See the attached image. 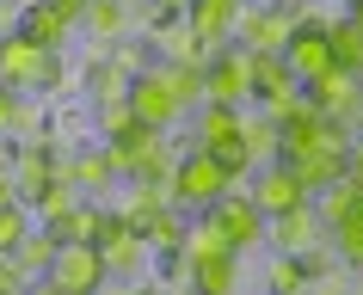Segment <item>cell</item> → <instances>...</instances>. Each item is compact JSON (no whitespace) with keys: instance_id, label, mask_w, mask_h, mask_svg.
<instances>
[{"instance_id":"6da1fadb","label":"cell","mask_w":363,"mask_h":295,"mask_svg":"<svg viewBox=\"0 0 363 295\" xmlns=\"http://www.w3.org/2000/svg\"><path fill=\"white\" fill-rule=\"evenodd\" d=\"M68 80V62H62L56 43H38L25 31H0V86L13 93H56Z\"/></svg>"},{"instance_id":"7a4b0ae2","label":"cell","mask_w":363,"mask_h":295,"mask_svg":"<svg viewBox=\"0 0 363 295\" xmlns=\"http://www.w3.org/2000/svg\"><path fill=\"white\" fill-rule=\"evenodd\" d=\"M105 154H111L117 178H172V160H179V154H167V129H154L142 117L130 129L105 136Z\"/></svg>"},{"instance_id":"3957f363","label":"cell","mask_w":363,"mask_h":295,"mask_svg":"<svg viewBox=\"0 0 363 295\" xmlns=\"http://www.w3.org/2000/svg\"><path fill=\"white\" fill-rule=\"evenodd\" d=\"M228 185H240V178H234L203 141H191L185 154L172 160V203H179V209H210Z\"/></svg>"},{"instance_id":"277c9868","label":"cell","mask_w":363,"mask_h":295,"mask_svg":"<svg viewBox=\"0 0 363 295\" xmlns=\"http://www.w3.org/2000/svg\"><path fill=\"white\" fill-rule=\"evenodd\" d=\"M351 123L345 117H326V111H314L308 105L302 117L277 123V160H302V154H351Z\"/></svg>"},{"instance_id":"5b68a950","label":"cell","mask_w":363,"mask_h":295,"mask_svg":"<svg viewBox=\"0 0 363 295\" xmlns=\"http://www.w3.org/2000/svg\"><path fill=\"white\" fill-rule=\"evenodd\" d=\"M308 13L296 0H240V19H234V43L240 50H277L284 56L289 31L302 25Z\"/></svg>"},{"instance_id":"8992f818","label":"cell","mask_w":363,"mask_h":295,"mask_svg":"<svg viewBox=\"0 0 363 295\" xmlns=\"http://www.w3.org/2000/svg\"><path fill=\"white\" fill-rule=\"evenodd\" d=\"M43 283H50L56 295H86V289H99V283H105V253H99V240H68V246H56Z\"/></svg>"},{"instance_id":"52a82bcc","label":"cell","mask_w":363,"mask_h":295,"mask_svg":"<svg viewBox=\"0 0 363 295\" xmlns=\"http://www.w3.org/2000/svg\"><path fill=\"white\" fill-rule=\"evenodd\" d=\"M93 240H99V253H105V277H135L148 265V240L123 221V209H105L99 203V234Z\"/></svg>"},{"instance_id":"ba28073f","label":"cell","mask_w":363,"mask_h":295,"mask_svg":"<svg viewBox=\"0 0 363 295\" xmlns=\"http://www.w3.org/2000/svg\"><path fill=\"white\" fill-rule=\"evenodd\" d=\"M203 98H216V105H252V68H247L240 43L210 50V62H203Z\"/></svg>"},{"instance_id":"9c48e42d","label":"cell","mask_w":363,"mask_h":295,"mask_svg":"<svg viewBox=\"0 0 363 295\" xmlns=\"http://www.w3.org/2000/svg\"><path fill=\"white\" fill-rule=\"evenodd\" d=\"M210 216L222 221V234L234 240V253H240V258H247L252 246H265V209H259V203H252L240 185H228V191L216 197V203H210Z\"/></svg>"},{"instance_id":"30bf717a","label":"cell","mask_w":363,"mask_h":295,"mask_svg":"<svg viewBox=\"0 0 363 295\" xmlns=\"http://www.w3.org/2000/svg\"><path fill=\"white\" fill-rule=\"evenodd\" d=\"M247 197L265 209V221L284 216V209H296V203H308V191H302V178H296V166H289V160H265V166H252Z\"/></svg>"},{"instance_id":"8fae6325","label":"cell","mask_w":363,"mask_h":295,"mask_svg":"<svg viewBox=\"0 0 363 295\" xmlns=\"http://www.w3.org/2000/svg\"><path fill=\"white\" fill-rule=\"evenodd\" d=\"M284 68L296 80H320L326 68H333V37H326V25L320 19H302L296 31H289V43H284Z\"/></svg>"},{"instance_id":"7c38bea8","label":"cell","mask_w":363,"mask_h":295,"mask_svg":"<svg viewBox=\"0 0 363 295\" xmlns=\"http://www.w3.org/2000/svg\"><path fill=\"white\" fill-rule=\"evenodd\" d=\"M130 111H135L142 123H154V129H172L179 117H191V111L172 98L167 74H160V62H154L148 74H135V80H130Z\"/></svg>"},{"instance_id":"4fadbf2b","label":"cell","mask_w":363,"mask_h":295,"mask_svg":"<svg viewBox=\"0 0 363 295\" xmlns=\"http://www.w3.org/2000/svg\"><path fill=\"white\" fill-rule=\"evenodd\" d=\"M320 240H326V221H320V209H314V197L265 221V246H277V253H308V246H320Z\"/></svg>"},{"instance_id":"5bb4252c","label":"cell","mask_w":363,"mask_h":295,"mask_svg":"<svg viewBox=\"0 0 363 295\" xmlns=\"http://www.w3.org/2000/svg\"><path fill=\"white\" fill-rule=\"evenodd\" d=\"M357 98H363V74H351V68H339V62H333L320 80H308V105L326 111V117H345V123H351Z\"/></svg>"},{"instance_id":"9a60e30c","label":"cell","mask_w":363,"mask_h":295,"mask_svg":"<svg viewBox=\"0 0 363 295\" xmlns=\"http://www.w3.org/2000/svg\"><path fill=\"white\" fill-rule=\"evenodd\" d=\"M234 19H240V0H185V25L197 31L203 50L234 43Z\"/></svg>"},{"instance_id":"2e32d148","label":"cell","mask_w":363,"mask_h":295,"mask_svg":"<svg viewBox=\"0 0 363 295\" xmlns=\"http://www.w3.org/2000/svg\"><path fill=\"white\" fill-rule=\"evenodd\" d=\"M19 31L25 37H38V43H68L74 37V19H68V13H56V6H50V0H25L19 6Z\"/></svg>"},{"instance_id":"e0dca14e","label":"cell","mask_w":363,"mask_h":295,"mask_svg":"<svg viewBox=\"0 0 363 295\" xmlns=\"http://www.w3.org/2000/svg\"><path fill=\"white\" fill-rule=\"evenodd\" d=\"M74 185H80V197H105L117 185V166H111V154L99 141H80L74 148Z\"/></svg>"},{"instance_id":"ac0fdd59","label":"cell","mask_w":363,"mask_h":295,"mask_svg":"<svg viewBox=\"0 0 363 295\" xmlns=\"http://www.w3.org/2000/svg\"><path fill=\"white\" fill-rule=\"evenodd\" d=\"M240 148H247L252 166H265V160H277V123L265 117V111H252V105H240Z\"/></svg>"},{"instance_id":"d6986e66","label":"cell","mask_w":363,"mask_h":295,"mask_svg":"<svg viewBox=\"0 0 363 295\" xmlns=\"http://www.w3.org/2000/svg\"><path fill=\"white\" fill-rule=\"evenodd\" d=\"M234 129H240V105H216V98H203V105L191 111V141H203V148L228 141Z\"/></svg>"},{"instance_id":"ffe728a7","label":"cell","mask_w":363,"mask_h":295,"mask_svg":"<svg viewBox=\"0 0 363 295\" xmlns=\"http://www.w3.org/2000/svg\"><path fill=\"white\" fill-rule=\"evenodd\" d=\"M191 283L203 295H228L240 283V253H210V258H191Z\"/></svg>"},{"instance_id":"44dd1931","label":"cell","mask_w":363,"mask_h":295,"mask_svg":"<svg viewBox=\"0 0 363 295\" xmlns=\"http://www.w3.org/2000/svg\"><path fill=\"white\" fill-rule=\"evenodd\" d=\"M252 111H265L271 123L302 117V111H308V86H302V80H284V86H271V93H259V98H252Z\"/></svg>"},{"instance_id":"7402d4cb","label":"cell","mask_w":363,"mask_h":295,"mask_svg":"<svg viewBox=\"0 0 363 295\" xmlns=\"http://www.w3.org/2000/svg\"><path fill=\"white\" fill-rule=\"evenodd\" d=\"M185 221H191V209H179V203H167L160 216L142 228V240H148V253H179L185 246Z\"/></svg>"},{"instance_id":"603a6c76","label":"cell","mask_w":363,"mask_h":295,"mask_svg":"<svg viewBox=\"0 0 363 295\" xmlns=\"http://www.w3.org/2000/svg\"><path fill=\"white\" fill-rule=\"evenodd\" d=\"M43 228H50L62 246H68V240H93V234H99V197H80L74 209H62V216L43 221Z\"/></svg>"},{"instance_id":"cb8c5ba5","label":"cell","mask_w":363,"mask_h":295,"mask_svg":"<svg viewBox=\"0 0 363 295\" xmlns=\"http://www.w3.org/2000/svg\"><path fill=\"white\" fill-rule=\"evenodd\" d=\"M326 37H333V62L351 68V74H363V25L345 13V19H326Z\"/></svg>"},{"instance_id":"d4e9b609","label":"cell","mask_w":363,"mask_h":295,"mask_svg":"<svg viewBox=\"0 0 363 295\" xmlns=\"http://www.w3.org/2000/svg\"><path fill=\"white\" fill-rule=\"evenodd\" d=\"M56 246H62V240L50 234L43 221H31V228H25V240L13 246V258H19V265H25L31 277H43V271H50V258H56Z\"/></svg>"},{"instance_id":"484cf974","label":"cell","mask_w":363,"mask_h":295,"mask_svg":"<svg viewBox=\"0 0 363 295\" xmlns=\"http://www.w3.org/2000/svg\"><path fill=\"white\" fill-rule=\"evenodd\" d=\"M80 25H86V31H93L99 43L123 37V25H130V0H93V6L80 13Z\"/></svg>"},{"instance_id":"4316f807","label":"cell","mask_w":363,"mask_h":295,"mask_svg":"<svg viewBox=\"0 0 363 295\" xmlns=\"http://www.w3.org/2000/svg\"><path fill=\"white\" fill-rule=\"evenodd\" d=\"M99 50H105V56H111V62H117V68H123L130 80H135V74H148L154 62H160L148 37H111V43H99Z\"/></svg>"},{"instance_id":"83f0119b","label":"cell","mask_w":363,"mask_h":295,"mask_svg":"<svg viewBox=\"0 0 363 295\" xmlns=\"http://www.w3.org/2000/svg\"><path fill=\"white\" fill-rule=\"evenodd\" d=\"M326 240H333V253H339L345 271H363V209H351L339 228H326Z\"/></svg>"},{"instance_id":"f1b7e54d","label":"cell","mask_w":363,"mask_h":295,"mask_svg":"<svg viewBox=\"0 0 363 295\" xmlns=\"http://www.w3.org/2000/svg\"><path fill=\"white\" fill-rule=\"evenodd\" d=\"M86 86H93V105H105V98H130V74L117 68L105 50L93 56V74H86Z\"/></svg>"},{"instance_id":"f546056e","label":"cell","mask_w":363,"mask_h":295,"mask_svg":"<svg viewBox=\"0 0 363 295\" xmlns=\"http://www.w3.org/2000/svg\"><path fill=\"white\" fill-rule=\"evenodd\" d=\"M160 74H167L172 98H179L185 111H197V105H203V68H191V62H160Z\"/></svg>"},{"instance_id":"4dcf8cb0","label":"cell","mask_w":363,"mask_h":295,"mask_svg":"<svg viewBox=\"0 0 363 295\" xmlns=\"http://www.w3.org/2000/svg\"><path fill=\"white\" fill-rule=\"evenodd\" d=\"M296 166V178H302V191L314 197L320 185H333V178L345 173V154H302V160H289Z\"/></svg>"},{"instance_id":"1f68e13d","label":"cell","mask_w":363,"mask_h":295,"mask_svg":"<svg viewBox=\"0 0 363 295\" xmlns=\"http://www.w3.org/2000/svg\"><path fill=\"white\" fill-rule=\"evenodd\" d=\"M247 68H252V98L271 93V86H284V80H296V74L284 68V56H277V50H247Z\"/></svg>"},{"instance_id":"d6a6232c","label":"cell","mask_w":363,"mask_h":295,"mask_svg":"<svg viewBox=\"0 0 363 295\" xmlns=\"http://www.w3.org/2000/svg\"><path fill=\"white\" fill-rule=\"evenodd\" d=\"M25 228H31V203H19V197L0 203V253H13V246L25 240Z\"/></svg>"},{"instance_id":"836d02e7","label":"cell","mask_w":363,"mask_h":295,"mask_svg":"<svg viewBox=\"0 0 363 295\" xmlns=\"http://www.w3.org/2000/svg\"><path fill=\"white\" fill-rule=\"evenodd\" d=\"M265 283H271V289H302V283H308L302 253H277V258H271V271H265Z\"/></svg>"},{"instance_id":"e575fe53","label":"cell","mask_w":363,"mask_h":295,"mask_svg":"<svg viewBox=\"0 0 363 295\" xmlns=\"http://www.w3.org/2000/svg\"><path fill=\"white\" fill-rule=\"evenodd\" d=\"M135 111H130V98H105L99 105V136H117V129H130Z\"/></svg>"},{"instance_id":"d590c367","label":"cell","mask_w":363,"mask_h":295,"mask_svg":"<svg viewBox=\"0 0 363 295\" xmlns=\"http://www.w3.org/2000/svg\"><path fill=\"white\" fill-rule=\"evenodd\" d=\"M13 117H19V93H13V86H0V141L13 136Z\"/></svg>"},{"instance_id":"8d00e7d4","label":"cell","mask_w":363,"mask_h":295,"mask_svg":"<svg viewBox=\"0 0 363 295\" xmlns=\"http://www.w3.org/2000/svg\"><path fill=\"white\" fill-rule=\"evenodd\" d=\"M345 173H351V185H357V191H363V136L351 141V154H345Z\"/></svg>"},{"instance_id":"74e56055","label":"cell","mask_w":363,"mask_h":295,"mask_svg":"<svg viewBox=\"0 0 363 295\" xmlns=\"http://www.w3.org/2000/svg\"><path fill=\"white\" fill-rule=\"evenodd\" d=\"M50 6H56V13H68V19L80 25V13H86V6H93V0H50Z\"/></svg>"},{"instance_id":"f35d334b","label":"cell","mask_w":363,"mask_h":295,"mask_svg":"<svg viewBox=\"0 0 363 295\" xmlns=\"http://www.w3.org/2000/svg\"><path fill=\"white\" fill-rule=\"evenodd\" d=\"M351 136H363V98H357V111H351Z\"/></svg>"},{"instance_id":"ab89813d","label":"cell","mask_w":363,"mask_h":295,"mask_svg":"<svg viewBox=\"0 0 363 295\" xmlns=\"http://www.w3.org/2000/svg\"><path fill=\"white\" fill-rule=\"evenodd\" d=\"M351 19H357V25H363V0H351Z\"/></svg>"}]
</instances>
